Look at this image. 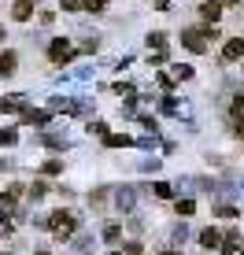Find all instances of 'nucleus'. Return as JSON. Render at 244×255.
Instances as JSON below:
<instances>
[{
    "mask_svg": "<svg viewBox=\"0 0 244 255\" xmlns=\"http://www.w3.org/2000/svg\"><path fill=\"white\" fill-rule=\"evenodd\" d=\"M48 230L59 237V241H63V237H71V230H74V218L67 215V211H56V215L48 218Z\"/></svg>",
    "mask_w": 244,
    "mask_h": 255,
    "instance_id": "obj_1",
    "label": "nucleus"
},
{
    "mask_svg": "<svg viewBox=\"0 0 244 255\" xmlns=\"http://www.w3.org/2000/svg\"><path fill=\"white\" fill-rule=\"evenodd\" d=\"M48 56H52V63H71V56H74V48H71V41H63V37H56V41H52V48H48Z\"/></svg>",
    "mask_w": 244,
    "mask_h": 255,
    "instance_id": "obj_2",
    "label": "nucleus"
},
{
    "mask_svg": "<svg viewBox=\"0 0 244 255\" xmlns=\"http://www.w3.org/2000/svg\"><path fill=\"white\" fill-rule=\"evenodd\" d=\"M181 45H185L189 52H207V41H204L200 30H185V33H181Z\"/></svg>",
    "mask_w": 244,
    "mask_h": 255,
    "instance_id": "obj_3",
    "label": "nucleus"
},
{
    "mask_svg": "<svg viewBox=\"0 0 244 255\" xmlns=\"http://www.w3.org/2000/svg\"><path fill=\"white\" fill-rule=\"evenodd\" d=\"M133 204H137V192L129 189V185H122V189L115 192V207H119V211H126V215H129V211H133Z\"/></svg>",
    "mask_w": 244,
    "mask_h": 255,
    "instance_id": "obj_4",
    "label": "nucleus"
},
{
    "mask_svg": "<svg viewBox=\"0 0 244 255\" xmlns=\"http://www.w3.org/2000/svg\"><path fill=\"white\" fill-rule=\"evenodd\" d=\"M222 59H226V63H233V59H244V37H230V41H226Z\"/></svg>",
    "mask_w": 244,
    "mask_h": 255,
    "instance_id": "obj_5",
    "label": "nucleus"
},
{
    "mask_svg": "<svg viewBox=\"0 0 244 255\" xmlns=\"http://www.w3.org/2000/svg\"><path fill=\"white\" fill-rule=\"evenodd\" d=\"M33 4H37V0H15L11 15H15V19H19V22H26V19H30V15H33Z\"/></svg>",
    "mask_w": 244,
    "mask_h": 255,
    "instance_id": "obj_6",
    "label": "nucleus"
},
{
    "mask_svg": "<svg viewBox=\"0 0 244 255\" xmlns=\"http://www.w3.org/2000/svg\"><path fill=\"white\" fill-rule=\"evenodd\" d=\"M200 15H204L207 22H219V15H222V4H219V0H207V4L200 7Z\"/></svg>",
    "mask_w": 244,
    "mask_h": 255,
    "instance_id": "obj_7",
    "label": "nucleus"
},
{
    "mask_svg": "<svg viewBox=\"0 0 244 255\" xmlns=\"http://www.w3.org/2000/svg\"><path fill=\"white\" fill-rule=\"evenodd\" d=\"M15 63H19V59H15V52H4V56H0V74L11 78V74H15Z\"/></svg>",
    "mask_w": 244,
    "mask_h": 255,
    "instance_id": "obj_8",
    "label": "nucleus"
},
{
    "mask_svg": "<svg viewBox=\"0 0 244 255\" xmlns=\"http://www.w3.org/2000/svg\"><path fill=\"white\" fill-rule=\"evenodd\" d=\"M22 122H26V126H45L48 111H22Z\"/></svg>",
    "mask_w": 244,
    "mask_h": 255,
    "instance_id": "obj_9",
    "label": "nucleus"
},
{
    "mask_svg": "<svg viewBox=\"0 0 244 255\" xmlns=\"http://www.w3.org/2000/svg\"><path fill=\"white\" fill-rule=\"evenodd\" d=\"M219 241H222V233H219V230H204V233H200V244H204L207 252L219 248Z\"/></svg>",
    "mask_w": 244,
    "mask_h": 255,
    "instance_id": "obj_10",
    "label": "nucleus"
},
{
    "mask_svg": "<svg viewBox=\"0 0 244 255\" xmlns=\"http://www.w3.org/2000/svg\"><path fill=\"white\" fill-rule=\"evenodd\" d=\"M237 244H241V237L230 230V233H226V244H222V255H233V252H237Z\"/></svg>",
    "mask_w": 244,
    "mask_h": 255,
    "instance_id": "obj_11",
    "label": "nucleus"
},
{
    "mask_svg": "<svg viewBox=\"0 0 244 255\" xmlns=\"http://www.w3.org/2000/svg\"><path fill=\"white\" fill-rule=\"evenodd\" d=\"M119 237H122V226H115V222H111V226H104V241H108V244H115Z\"/></svg>",
    "mask_w": 244,
    "mask_h": 255,
    "instance_id": "obj_12",
    "label": "nucleus"
},
{
    "mask_svg": "<svg viewBox=\"0 0 244 255\" xmlns=\"http://www.w3.org/2000/svg\"><path fill=\"white\" fill-rule=\"evenodd\" d=\"M93 244H97V241H93L89 233H82V237L74 241V248H78V252H93Z\"/></svg>",
    "mask_w": 244,
    "mask_h": 255,
    "instance_id": "obj_13",
    "label": "nucleus"
},
{
    "mask_svg": "<svg viewBox=\"0 0 244 255\" xmlns=\"http://www.w3.org/2000/svg\"><path fill=\"white\" fill-rule=\"evenodd\" d=\"M129 144V137H122V133H108V148H126Z\"/></svg>",
    "mask_w": 244,
    "mask_h": 255,
    "instance_id": "obj_14",
    "label": "nucleus"
},
{
    "mask_svg": "<svg viewBox=\"0 0 244 255\" xmlns=\"http://www.w3.org/2000/svg\"><path fill=\"white\" fill-rule=\"evenodd\" d=\"M0 111H22V100L11 96V100H0Z\"/></svg>",
    "mask_w": 244,
    "mask_h": 255,
    "instance_id": "obj_15",
    "label": "nucleus"
},
{
    "mask_svg": "<svg viewBox=\"0 0 244 255\" xmlns=\"http://www.w3.org/2000/svg\"><path fill=\"white\" fill-rule=\"evenodd\" d=\"M167 45V33H148V48H163Z\"/></svg>",
    "mask_w": 244,
    "mask_h": 255,
    "instance_id": "obj_16",
    "label": "nucleus"
},
{
    "mask_svg": "<svg viewBox=\"0 0 244 255\" xmlns=\"http://www.w3.org/2000/svg\"><path fill=\"white\" fill-rule=\"evenodd\" d=\"M82 7H85V11H104L108 0H82Z\"/></svg>",
    "mask_w": 244,
    "mask_h": 255,
    "instance_id": "obj_17",
    "label": "nucleus"
},
{
    "mask_svg": "<svg viewBox=\"0 0 244 255\" xmlns=\"http://www.w3.org/2000/svg\"><path fill=\"white\" fill-rule=\"evenodd\" d=\"M41 170H45V174H59V170H63V159H48Z\"/></svg>",
    "mask_w": 244,
    "mask_h": 255,
    "instance_id": "obj_18",
    "label": "nucleus"
},
{
    "mask_svg": "<svg viewBox=\"0 0 244 255\" xmlns=\"http://www.w3.org/2000/svg\"><path fill=\"white\" fill-rule=\"evenodd\" d=\"M45 192H48V185H45V181H33V189H30V196H33V200H41Z\"/></svg>",
    "mask_w": 244,
    "mask_h": 255,
    "instance_id": "obj_19",
    "label": "nucleus"
},
{
    "mask_svg": "<svg viewBox=\"0 0 244 255\" xmlns=\"http://www.w3.org/2000/svg\"><path fill=\"white\" fill-rule=\"evenodd\" d=\"M59 7L63 11H82V0H59Z\"/></svg>",
    "mask_w": 244,
    "mask_h": 255,
    "instance_id": "obj_20",
    "label": "nucleus"
},
{
    "mask_svg": "<svg viewBox=\"0 0 244 255\" xmlns=\"http://www.w3.org/2000/svg\"><path fill=\"white\" fill-rule=\"evenodd\" d=\"M174 78H178V82H181V78H193V67H185V63L174 67Z\"/></svg>",
    "mask_w": 244,
    "mask_h": 255,
    "instance_id": "obj_21",
    "label": "nucleus"
},
{
    "mask_svg": "<svg viewBox=\"0 0 244 255\" xmlns=\"http://www.w3.org/2000/svg\"><path fill=\"white\" fill-rule=\"evenodd\" d=\"M178 215H193V200H178Z\"/></svg>",
    "mask_w": 244,
    "mask_h": 255,
    "instance_id": "obj_22",
    "label": "nucleus"
},
{
    "mask_svg": "<svg viewBox=\"0 0 244 255\" xmlns=\"http://www.w3.org/2000/svg\"><path fill=\"white\" fill-rule=\"evenodd\" d=\"M0 144H15V129H0Z\"/></svg>",
    "mask_w": 244,
    "mask_h": 255,
    "instance_id": "obj_23",
    "label": "nucleus"
},
{
    "mask_svg": "<svg viewBox=\"0 0 244 255\" xmlns=\"http://www.w3.org/2000/svg\"><path fill=\"white\" fill-rule=\"evenodd\" d=\"M170 192H174V189L167 185V181H159V185H155V196H163V200H167V196H170Z\"/></svg>",
    "mask_w": 244,
    "mask_h": 255,
    "instance_id": "obj_24",
    "label": "nucleus"
},
{
    "mask_svg": "<svg viewBox=\"0 0 244 255\" xmlns=\"http://www.w3.org/2000/svg\"><path fill=\"white\" fill-rule=\"evenodd\" d=\"M233 115L244 119V96H237V100H233Z\"/></svg>",
    "mask_w": 244,
    "mask_h": 255,
    "instance_id": "obj_25",
    "label": "nucleus"
},
{
    "mask_svg": "<svg viewBox=\"0 0 244 255\" xmlns=\"http://www.w3.org/2000/svg\"><path fill=\"white\" fill-rule=\"evenodd\" d=\"M185 233H189V230H185V222H181V226H174L170 237H174V241H185Z\"/></svg>",
    "mask_w": 244,
    "mask_h": 255,
    "instance_id": "obj_26",
    "label": "nucleus"
},
{
    "mask_svg": "<svg viewBox=\"0 0 244 255\" xmlns=\"http://www.w3.org/2000/svg\"><path fill=\"white\" fill-rule=\"evenodd\" d=\"M222 4H237V0H222Z\"/></svg>",
    "mask_w": 244,
    "mask_h": 255,
    "instance_id": "obj_27",
    "label": "nucleus"
},
{
    "mask_svg": "<svg viewBox=\"0 0 244 255\" xmlns=\"http://www.w3.org/2000/svg\"><path fill=\"white\" fill-rule=\"evenodd\" d=\"M0 41H4V26H0Z\"/></svg>",
    "mask_w": 244,
    "mask_h": 255,
    "instance_id": "obj_28",
    "label": "nucleus"
},
{
    "mask_svg": "<svg viewBox=\"0 0 244 255\" xmlns=\"http://www.w3.org/2000/svg\"><path fill=\"white\" fill-rule=\"evenodd\" d=\"M0 170H4V159H0Z\"/></svg>",
    "mask_w": 244,
    "mask_h": 255,
    "instance_id": "obj_29",
    "label": "nucleus"
},
{
    "mask_svg": "<svg viewBox=\"0 0 244 255\" xmlns=\"http://www.w3.org/2000/svg\"><path fill=\"white\" fill-rule=\"evenodd\" d=\"M37 255H48V252H37Z\"/></svg>",
    "mask_w": 244,
    "mask_h": 255,
    "instance_id": "obj_30",
    "label": "nucleus"
},
{
    "mask_svg": "<svg viewBox=\"0 0 244 255\" xmlns=\"http://www.w3.org/2000/svg\"><path fill=\"white\" fill-rule=\"evenodd\" d=\"M241 255H244V252H241Z\"/></svg>",
    "mask_w": 244,
    "mask_h": 255,
    "instance_id": "obj_31",
    "label": "nucleus"
}]
</instances>
